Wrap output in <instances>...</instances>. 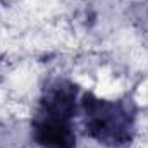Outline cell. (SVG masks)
Segmentation results:
<instances>
[{
  "label": "cell",
  "mask_w": 148,
  "mask_h": 148,
  "mask_svg": "<svg viewBox=\"0 0 148 148\" xmlns=\"http://www.w3.org/2000/svg\"><path fill=\"white\" fill-rule=\"evenodd\" d=\"M77 86L67 79H55L47 84L40 100V110L73 119L77 103Z\"/></svg>",
  "instance_id": "cell-3"
},
{
  "label": "cell",
  "mask_w": 148,
  "mask_h": 148,
  "mask_svg": "<svg viewBox=\"0 0 148 148\" xmlns=\"http://www.w3.org/2000/svg\"><path fill=\"white\" fill-rule=\"evenodd\" d=\"M84 133L109 148L127 147L134 138L136 109L131 100H103L86 93L81 100Z\"/></svg>",
  "instance_id": "cell-1"
},
{
  "label": "cell",
  "mask_w": 148,
  "mask_h": 148,
  "mask_svg": "<svg viewBox=\"0 0 148 148\" xmlns=\"http://www.w3.org/2000/svg\"><path fill=\"white\" fill-rule=\"evenodd\" d=\"M73 119L40 110L33 117V140L40 148H76Z\"/></svg>",
  "instance_id": "cell-2"
}]
</instances>
